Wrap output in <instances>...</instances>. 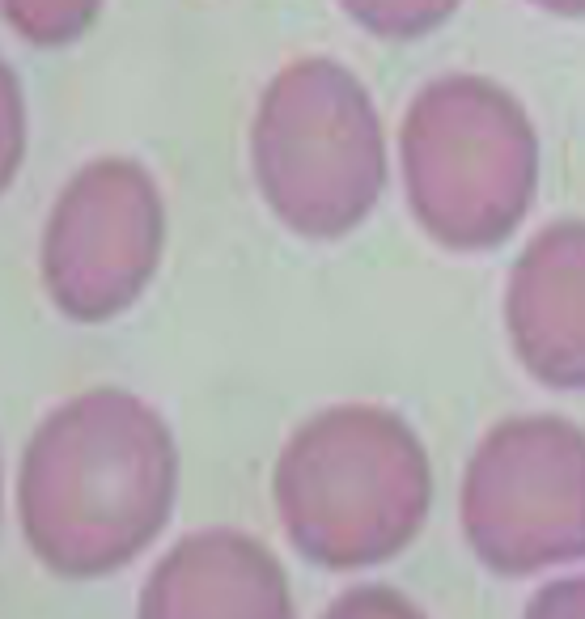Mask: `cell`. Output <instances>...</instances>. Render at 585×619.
Listing matches in <instances>:
<instances>
[{"label":"cell","mask_w":585,"mask_h":619,"mask_svg":"<svg viewBox=\"0 0 585 619\" xmlns=\"http://www.w3.org/2000/svg\"><path fill=\"white\" fill-rule=\"evenodd\" d=\"M399 166L424 234L450 251H492L518 234L535 204V123L488 77H437L403 115Z\"/></svg>","instance_id":"6da1fadb"},{"label":"cell","mask_w":585,"mask_h":619,"mask_svg":"<svg viewBox=\"0 0 585 619\" xmlns=\"http://www.w3.org/2000/svg\"><path fill=\"white\" fill-rule=\"evenodd\" d=\"M263 204L297 238H348L386 191V132L357 73L306 56L268 81L251 123Z\"/></svg>","instance_id":"7a4b0ae2"},{"label":"cell","mask_w":585,"mask_h":619,"mask_svg":"<svg viewBox=\"0 0 585 619\" xmlns=\"http://www.w3.org/2000/svg\"><path fill=\"white\" fill-rule=\"evenodd\" d=\"M276 488L301 543L323 556H369L420 522L429 463L395 412L340 403L293 433Z\"/></svg>","instance_id":"3957f363"},{"label":"cell","mask_w":585,"mask_h":619,"mask_svg":"<svg viewBox=\"0 0 585 619\" xmlns=\"http://www.w3.org/2000/svg\"><path fill=\"white\" fill-rule=\"evenodd\" d=\"M467 522L492 556L535 560L585 543V433L518 416L484 437L467 475Z\"/></svg>","instance_id":"277c9868"},{"label":"cell","mask_w":585,"mask_h":619,"mask_svg":"<svg viewBox=\"0 0 585 619\" xmlns=\"http://www.w3.org/2000/svg\"><path fill=\"white\" fill-rule=\"evenodd\" d=\"M162 208L149 179L132 166H102L68 196L56 229V285L81 314H106L132 302L149 280Z\"/></svg>","instance_id":"5b68a950"},{"label":"cell","mask_w":585,"mask_h":619,"mask_svg":"<svg viewBox=\"0 0 585 619\" xmlns=\"http://www.w3.org/2000/svg\"><path fill=\"white\" fill-rule=\"evenodd\" d=\"M513 357L543 386L585 391V221L539 229L505 285Z\"/></svg>","instance_id":"8992f818"},{"label":"cell","mask_w":585,"mask_h":619,"mask_svg":"<svg viewBox=\"0 0 585 619\" xmlns=\"http://www.w3.org/2000/svg\"><path fill=\"white\" fill-rule=\"evenodd\" d=\"M374 39H424L450 22L463 0H335Z\"/></svg>","instance_id":"52a82bcc"},{"label":"cell","mask_w":585,"mask_h":619,"mask_svg":"<svg viewBox=\"0 0 585 619\" xmlns=\"http://www.w3.org/2000/svg\"><path fill=\"white\" fill-rule=\"evenodd\" d=\"M530 5H539L556 17H585V0H530Z\"/></svg>","instance_id":"ba28073f"}]
</instances>
